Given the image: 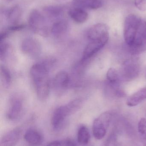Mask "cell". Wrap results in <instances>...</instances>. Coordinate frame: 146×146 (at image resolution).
<instances>
[{
    "mask_svg": "<svg viewBox=\"0 0 146 146\" xmlns=\"http://www.w3.org/2000/svg\"><path fill=\"white\" fill-rule=\"evenodd\" d=\"M106 77L108 80L112 84L117 83L121 79L120 73L114 68L109 69L106 74Z\"/></svg>",
    "mask_w": 146,
    "mask_h": 146,
    "instance_id": "cell-22",
    "label": "cell"
},
{
    "mask_svg": "<svg viewBox=\"0 0 146 146\" xmlns=\"http://www.w3.org/2000/svg\"><path fill=\"white\" fill-rule=\"evenodd\" d=\"M7 1H12V0H7Z\"/></svg>",
    "mask_w": 146,
    "mask_h": 146,
    "instance_id": "cell-29",
    "label": "cell"
},
{
    "mask_svg": "<svg viewBox=\"0 0 146 146\" xmlns=\"http://www.w3.org/2000/svg\"><path fill=\"white\" fill-rule=\"evenodd\" d=\"M54 62L52 59H47L36 63L31 68V78L36 94L40 100H45L49 97L50 89L49 74Z\"/></svg>",
    "mask_w": 146,
    "mask_h": 146,
    "instance_id": "cell-2",
    "label": "cell"
},
{
    "mask_svg": "<svg viewBox=\"0 0 146 146\" xmlns=\"http://www.w3.org/2000/svg\"><path fill=\"white\" fill-rule=\"evenodd\" d=\"M46 146H65V142L61 141H54L47 144Z\"/></svg>",
    "mask_w": 146,
    "mask_h": 146,
    "instance_id": "cell-27",
    "label": "cell"
},
{
    "mask_svg": "<svg viewBox=\"0 0 146 146\" xmlns=\"http://www.w3.org/2000/svg\"><path fill=\"white\" fill-rule=\"evenodd\" d=\"M112 118V114L107 111L95 119L92 127L93 133L95 139L101 140L105 136Z\"/></svg>",
    "mask_w": 146,
    "mask_h": 146,
    "instance_id": "cell-6",
    "label": "cell"
},
{
    "mask_svg": "<svg viewBox=\"0 0 146 146\" xmlns=\"http://www.w3.org/2000/svg\"><path fill=\"white\" fill-rule=\"evenodd\" d=\"M69 15L75 22L82 24L87 21L88 14L86 11L80 8L75 7L68 11Z\"/></svg>",
    "mask_w": 146,
    "mask_h": 146,
    "instance_id": "cell-15",
    "label": "cell"
},
{
    "mask_svg": "<svg viewBox=\"0 0 146 146\" xmlns=\"http://www.w3.org/2000/svg\"><path fill=\"white\" fill-rule=\"evenodd\" d=\"M88 41L103 40L108 41L109 30L108 26L103 23H98L91 27L86 33Z\"/></svg>",
    "mask_w": 146,
    "mask_h": 146,
    "instance_id": "cell-7",
    "label": "cell"
},
{
    "mask_svg": "<svg viewBox=\"0 0 146 146\" xmlns=\"http://www.w3.org/2000/svg\"><path fill=\"white\" fill-rule=\"evenodd\" d=\"M138 132L142 142L146 145V119L142 118L138 124Z\"/></svg>",
    "mask_w": 146,
    "mask_h": 146,
    "instance_id": "cell-24",
    "label": "cell"
},
{
    "mask_svg": "<svg viewBox=\"0 0 146 146\" xmlns=\"http://www.w3.org/2000/svg\"><path fill=\"white\" fill-rule=\"evenodd\" d=\"M146 100V86L139 90L127 100V104L130 107L136 106Z\"/></svg>",
    "mask_w": 146,
    "mask_h": 146,
    "instance_id": "cell-18",
    "label": "cell"
},
{
    "mask_svg": "<svg viewBox=\"0 0 146 146\" xmlns=\"http://www.w3.org/2000/svg\"><path fill=\"white\" fill-rule=\"evenodd\" d=\"M124 40L129 51L134 54L146 50V21L135 15L125 21Z\"/></svg>",
    "mask_w": 146,
    "mask_h": 146,
    "instance_id": "cell-1",
    "label": "cell"
},
{
    "mask_svg": "<svg viewBox=\"0 0 146 146\" xmlns=\"http://www.w3.org/2000/svg\"><path fill=\"white\" fill-rule=\"evenodd\" d=\"M25 98L22 94L16 93L11 96L9 101L7 117L12 121H16L20 119L24 113Z\"/></svg>",
    "mask_w": 146,
    "mask_h": 146,
    "instance_id": "cell-5",
    "label": "cell"
},
{
    "mask_svg": "<svg viewBox=\"0 0 146 146\" xmlns=\"http://www.w3.org/2000/svg\"><path fill=\"white\" fill-rule=\"evenodd\" d=\"M108 41L103 40H94L89 41L83 51L80 62L85 63L86 62L95 55L102 49L107 44Z\"/></svg>",
    "mask_w": 146,
    "mask_h": 146,
    "instance_id": "cell-10",
    "label": "cell"
},
{
    "mask_svg": "<svg viewBox=\"0 0 146 146\" xmlns=\"http://www.w3.org/2000/svg\"><path fill=\"white\" fill-rule=\"evenodd\" d=\"M70 83V78L67 73L61 71L56 74L53 81L54 90L58 94H62L67 90Z\"/></svg>",
    "mask_w": 146,
    "mask_h": 146,
    "instance_id": "cell-11",
    "label": "cell"
},
{
    "mask_svg": "<svg viewBox=\"0 0 146 146\" xmlns=\"http://www.w3.org/2000/svg\"><path fill=\"white\" fill-rule=\"evenodd\" d=\"M21 48L25 54L33 58L37 57L41 53L40 43L33 38H27L24 39L21 42Z\"/></svg>",
    "mask_w": 146,
    "mask_h": 146,
    "instance_id": "cell-9",
    "label": "cell"
},
{
    "mask_svg": "<svg viewBox=\"0 0 146 146\" xmlns=\"http://www.w3.org/2000/svg\"><path fill=\"white\" fill-rule=\"evenodd\" d=\"M81 105L80 100L77 99L57 108L51 117V124L55 131L61 130L64 127L68 117L77 111Z\"/></svg>",
    "mask_w": 146,
    "mask_h": 146,
    "instance_id": "cell-3",
    "label": "cell"
},
{
    "mask_svg": "<svg viewBox=\"0 0 146 146\" xmlns=\"http://www.w3.org/2000/svg\"><path fill=\"white\" fill-rule=\"evenodd\" d=\"M21 130L17 127L8 131L1 138L0 146H15L20 139Z\"/></svg>",
    "mask_w": 146,
    "mask_h": 146,
    "instance_id": "cell-12",
    "label": "cell"
},
{
    "mask_svg": "<svg viewBox=\"0 0 146 146\" xmlns=\"http://www.w3.org/2000/svg\"><path fill=\"white\" fill-rule=\"evenodd\" d=\"M1 80L3 83V86L8 87L11 82V76L10 72L5 67H1Z\"/></svg>",
    "mask_w": 146,
    "mask_h": 146,
    "instance_id": "cell-23",
    "label": "cell"
},
{
    "mask_svg": "<svg viewBox=\"0 0 146 146\" xmlns=\"http://www.w3.org/2000/svg\"><path fill=\"white\" fill-rule=\"evenodd\" d=\"M134 3L135 7L139 10L146 11V0H135Z\"/></svg>",
    "mask_w": 146,
    "mask_h": 146,
    "instance_id": "cell-26",
    "label": "cell"
},
{
    "mask_svg": "<svg viewBox=\"0 0 146 146\" xmlns=\"http://www.w3.org/2000/svg\"><path fill=\"white\" fill-rule=\"evenodd\" d=\"M28 22L31 30L39 36H47L50 33L51 28L49 27L46 19L37 9L31 11L28 17Z\"/></svg>",
    "mask_w": 146,
    "mask_h": 146,
    "instance_id": "cell-4",
    "label": "cell"
},
{
    "mask_svg": "<svg viewBox=\"0 0 146 146\" xmlns=\"http://www.w3.org/2000/svg\"><path fill=\"white\" fill-rule=\"evenodd\" d=\"M140 66L138 60L135 59L126 61L122 67L120 73L121 78L127 80L135 79L139 75Z\"/></svg>",
    "mask_w": 146,
    "mask_h": 146,
    "instance_id": "cell-8",
    "label": "cell"
},
{
    "mask_svg": "<svg viewBox=\"0 0 146 146\" xmlns=\"http://www.w3.org/2000/svg\"><path fill=\"white\" fill-rule=\"evenodd\" d=\"M13 51L10 44L5 40L0 42V59L3 61H5L11 58Z\"/></svg>",
    "mask_w": 146,
    "mask_h": 146,
    "instance_id": "cell-20",
    "label": "cell"
},
{
    "mask_svg": "<svg viewBox=\"0 0 146 146\" xmlns=\"http://www.w3.org/2000/svg\"><path fill=\"white\" fill-rule=\"evenodd\" d=\"M103 146H117V137L114 134L111 135L105 141Z\"/></svg>",
    "mask_w": 146,
    "mask_h": 146,
    "instance_id": "cell-25",
    "label": "cell"
},
{
    "mask_svg": "<svg viewBox=\"0 0 146 146\" xmlns=\"http://www.w3.org/2000/svg\"><path fill=\"white\" fill-rule=\"evenodd\" d=\"M43 11L50 19L57 20L62 19L61 18L63 15L64 9L61 6H49L45 7Z\"/></svg>",
    "mask_w": 146,
    "mask_h": 146,
    "instance_id": "cell-19",
    "label": "cell"
},
{
    "mask_svg": "<svg viewBox=\"0 0 146 146\" xmlns=\"http://www.w3.org/2000/svg\"><path fill=\"white\" fill-rule=\"evenodd\" d=\"M91 135L88 128L85 125L80 127L77 133L78 142L82 145H87L90 141Z\"/></svg>",
    "mask_w": 146,
    "mask_h": 146,
    "instance_id": "cell-21",
    "label": "cell"
},
{
    "mask_svg": "<svg viewBox=\"0 0 146 146\" xmlns=\"http://www.w3.org/2000/svg\"><path fill=\"white\" fill-rule=\"evenodd\" d=\"M22 11L20 7L15 5L10 8L6 13V17L11 25H18L21 18Z\"/></svg>",
    "mask_w": 146,
    "mask_h": 146,
    "instance_id": "cell-17",
    "label": "cell"
},
{
    "mask_svg": "<svg viewBox=\"0 0 146 146\" xmlns=\"http://www.w3.org/2000/svg\"><path fill=\"white\" fill-rule=\"evenodd\" d=\"M24 139L30 146H39L43 140L41 133L37 129L32 128L27 130L24 135Z\"/></svg>",
    "mask_w": 146,
    "mask_h": 146,
    "instance_id": "cell-14",
    "label": "cell"
},
{
    "mask_svg": "<svg viewBox=\"0 0 146 146\" xmlns=\"http://www.w3.org/2000/svg\"><path fill=\"white\" fill-rule=\"evenodd\" d=\"M67 21L63 19L55 21L51 27L50 33L57 38H61L64 36L68 31Z\"/></svg>",
    "mask_w": 146,
    "mask_h": 146,
    "instance_id": "cell-13",
    "label": "cell"
},
{
    "mask_svg": "<svg viewBox=\"0 0 146 146\" xmlns=\"http://www.w3.org/2000/svg\"><path fill=\"white\" fill-rule=\"evenodd\" d=\"M65 146H77V145L73 141L68 139L65 141Z\"/></svg>",
    "mask_w": 146,
    "mask_h": 146,
    "instance_id": "cell-28",
    "label": "cell"
},
{
    "mask_svg": "<svg viewBox=\"0 0 146 146\" xmlns=\"http://www.w3.org/2000/svg\"><path fill=\"white\" fill-rule=\"evenodd\" d=\"M73 3L75 7L80 8L83 9H98L103 5L101 0H73Z\"/></svg>",
    "mask_w": 146,
    "mask_h": 146,
    "instance_id": "cell-16",
    "label": "cell"
}]
</instances>
